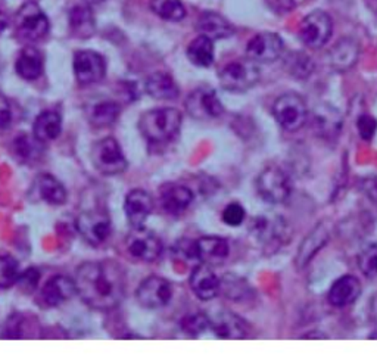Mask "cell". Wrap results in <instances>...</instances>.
<instances>
[{
	"instance_id": "6da1fadb",
	"label": "cell",
	"mask_w": 377,
	"mask_h": 355,
	"mask_svg": "<svg viewBox=\"0 0 377 355\" xmlns=\"http://www.w3.org/2000/svg\"><path fill=\"white\" fill-rule=\"evenodd\" d=\"M75 288L86 305L99 311L112 310L125 293V270L114 260L84 263L75 272Z\"/></svg>"
},
{
	"instance_id": "7a4b0ae2",
	"label": "cell",
	"mask_w": 377,
	"mask_h": 355,
	"mask_svg": "<svg viewBox=\"0 0 377 355\" xmlns=\"http://www.w3.org/2000/svg\"><path fill=\"white\" fill-rule=\"evenodd\" d=\"M183 115L175 108H157L141 117L139 130L143 138L152 143H164L177 136Z\"/></svg>"
},
{
	"instance_id": "3957f363",
	"label": "cell",
	"mask_w": 377,
	"mask_h": 355,
	"mask_svg": "<svg viewBox=\"0 0 377 355\" xmlns=\"http://www.w3.org/2000/svg\"><path fill=\"white\" fill-rule=\"evenodd\" d=\"M261 69L255 60L236 59L220 71V83L229 92H246L259 81Z\"/></svg>"
},
{
	"instance_id": "277c9868",
	"label": "cell",
	"mask_w": 377,
	"mask_h": 355,
	"mask_svg": "<svg viewBox=\"0 0 377 355\" xmlns=\"http://www.w3.org/2000/svg\"><path fill=\"white\" fill-rule=\"evenodd\" d=\"M17 35L27 43H35L49 33V19L35 2H25L15 17Z\"/></svg>"
},
{
	"instance_id": "5b68a950",
	"label": "cell",
	"mask_w": 377,
	"mask_h": 355,
	"mask_svg": "<svg viewBox=\"0 0 377 355\" xmlns=\"http://www.w3.org/2000/svg\"><path fill=\"white\" fill-rule=\"evenodd\" d=\"M273 114L282 129L298 131L307 122L308 109L305 101L299 94L286 93L275 99Z\"/></svg>"
},
{
	"instance_id": "8992f818",
	"label": "cell",
	"mask_w": 377,
	"mask_h": 355,
	"mask_svg": "<svg viewBox=\"0 0 377 355\" xmlns=\"http://www.w3.org/2000/svg\"><path fill=\"white\" fill-rule=\"evenodd\" d=\"M92 163L99 173L106 176L120 174L129 167L127 158L124 156L120 143L114 138H105L93 146Z\"/></svg>"
},
{
	"instance_id": "52a82bcc",
	"label": "cell",
	"mask_w": 377,
	"mask_h": 355,
	"mask_svg": "<svg viewBox=\"0 0 377 355\" xmlns=\"http://www.w3.org/2000/svg\"><path fill=\"white\" fill-rule=\"evenodd\" d=\"M125 249L134 261L155 263L162 254V242L152 230L133 227L125 239Z\"/></svg>"
},
{
	"instance_id": "ba28073f",
	"label": "cell",
	"mask_w": 377,
	"mask_h": 355,
	"mask_svg": "<svg viewBox=\"0 0 377 355\" xmlns=\"http://www.w3.org/2000/svg\"><path fill=\"white\" fill-rule=\"evenodd\" d=\"M257 190L264 201L270 204H283L291 198L292 186L283 170L268 167L258 176Z\"/></svg>"
},
{
	"instance_id": "9c48e42d",
	"label": "cell",
	"mask_w": 377,
	"mask_h": 355,
	"mask_svg": "<svg viewBox=\"0 0 377 355\" xmlns=\"http://www.w3.org/2000/svg\"><path fill=\"white\" fill-rule=\"evenodd\" d=\"M75 227L81 238L92 247H100L111 236L112 231L109 215L99 210L83 211L75 220Z\"/></svg>"
},
{
	"instance_id": "30bf717a",
	"label": "cell",
	"mask_w": 377,
	"mask_h": 355,
	"mask_svg": "<svg viewBox=\"0 0 377 355\" xmlns=\"http://www.w3.org/2000/svg\"><path fill=\"white\" fill-rule=\"evenodd\" d=\"M332 31V18L323 10H314L300 22L299 39L307 47L319 49L329 42Z\"/></svg>"
},
{
	"instance_id": "8fae6325",
	"label": "cell",
	"mask_w": 377,
	"mask_h": 355,
	"mask_svg": "<svg viewBox=\"0 0 377 355\" xmlns=\"http://www.w3.org/2000/svg\"><path fill=\"white\" fill-rule=\"evenodd\" d=\"M173 285L164 277L149 276L136 290V299L145 308H162L173 298Z\"/></svg>"
},
{
	"instance_id": "7c38bea8",
	"label": "cell",
	"mask_w": 377,
	"mask_h": 355,
	"mask_svg": "<svg viewBox=\"0 0 377 355\" xmlns=\"http://www.w3.org/2000/svg\"><path fill=\"white\" fill-rule=\"evenodd\" d=\"M75 293H77L75 280L58 274L50 277L40 288L35 297V302L39 304L42 308H55L59 307L61 304L70 301Z\"/></svg>"
},
{
	"instance_id": "4fadbf2b",
	"label": "cell",
	"mask_w": 377,
	"mask_h": 355,
	"mask_svg": "<svg viewBox=\"0 0 377 355\" xmlns=\"http://www.w3.org/2000/svg\"><path fill=\"white\" fill-rule=\"evenodd\" d=\"M187 114L198 119L218 118L224 113V106L217 93L209 88H200L187 96L184 102Z\"/></svg>"
},
{
	"instance_id": "5bb4252c",
	"label": "cell",
	"mask_w": 377,
	"mask_h": 355,
	"mask_svg": "<svg viewBox=\"0 0 377 355\" xmlns=\"http://www.w3.org/2000/svg\"><path fill=\"white\" fill-rule=\"evenodd\" d=\"M74 74L83 85L104 80L106 74V63L104 56L93 51H79L74 55Z\"/></svg>"
},
{
	"instance_id": "9a60e30c",
	"label": "cell",
	"mask_w": 377,
	"mask_h": 355,
	"mask_svg": "<svg viewBox=\"0 0 377 355\" xmlns=\"http://www.w3.org/2000/svg\"><path fill=\"white\" fill-rule=\"evenodd\" d=\"M284 43L279 34L259 33L248 42L246 53L255 63H274L283 53Z\"/></svg>"
},
{
	"instance_id": "2e32d148",
	"label": "cell",
	"mask_w": 377,
	"mask_h": 355,
	"mask_svg": "<svg viewBox=\"0 0 377 355\" xmlns=\"http://www.w3.org/2000/svg\"><path fill=\"white\" fill-rule=\"evenodd\" d=\"M191 289L200 301H211L221 289V280L212 272L211 265L199 263L191 274Z\"/></svg>"
},
{
	"instance_id": "e0dca14e",
	"label": "cell",
	"mask_w": 377,
	"mask_h": 355,
	"mask_svg": "<svg viewBox=\"0 0 377 355\" xmlns=\"http://www.w3.org/2000/svg\"><path fill=\"white\" fill-rule=\"evenodd\" d=\"M154 211V199L142 189H134L127 193L124 201V213L131 227H142L150 213Z\"/></svg>"
},
{
	"instance_id": "ac0fdd59",
	"label": "cell",
	"mask_w": 377,
	"mask_h": 355,
	"mask_svg": "<svg viewBox=\"0 0 377 355\" xmlns=\"http://www.w3.org/2000/svg\"><path fill=\"white\" fill-rule=\"evenodd\" d=\"M211 330L220 339L239 340L248 336V326L241 317L230 313L221 311L211 318Z\"/></svg>"
},
{
	"instance_id": "d6986e66",
	"label": "cell",
	"mask_w": 377,
	"mask_h": 355,
	"mask_svg": "<svg viewBox=\"0 0 377 355\" xmlns=\"http://www.w3.org/2000/svg\"><path fill=\"white\" fill-rule=\"evenodd\" d=\"M199 263L207 265H220L229 258V242L220 236H204L196 240Z\"/></svg>"
},
{
	"instance_id": "ffe728a7",
	"label": "cell",
	"mask_w": 377,
	"mask_h": 355,
	"mask_svg": "<svg viewBox=\"0 0 377 355\" xmlns=\"http://www.w3.org/2000/svg\"><path fill=\"white\" fill-rule=\"evenodd\" d=\"M361 295V283L355 276H344L337 279L329 289L328 299L336 308H345L354 304Z\"/></svg>"
},
{
	"instance_id": "44dd1931",
	"label": "cell",
	"mask_w": 377,
	"mask_h": 355,
	"mask_svg": "<svg viewBox=\"0 0 377 355\" xmlns=\"http://www.w3.org/2000/svg\"><path fill=\"white\" fill-rule=\"evenodd\" d=\"M193 202V192L182 185H167L161 190V205L170 215H182Z\"/></svg>"
},
{
	"instance_id": "7402d4cb",
	"label": "cell",
	"mask_w": 377,
	"mask_h": 355,
	"mask_svg": "<svg viewBox=\"0 0 377 355\" xmlns=\"http://www.w3.org/2000/svg\"><path fill=\"white\" fill-rule=\"evenodd\" d=\"M146 92L149 96L158 101H174L177 99L180 90L175 80L164 71H157L146 80Z\"/></svg>"
},
{
	"instance_id": "603a6c76",
	"label": "cell",
	"mask_w": 377,
	"mask_h": 355,
	"mask_svg": "<svg viewBox=\"0 0 377 355\" xmlns=\"http://www.w3.org/2000/svg\"><path fill=\"white\" fill-rule=\"evenodd\" d=\"M329 240V230L324 224H317L311 233L303 240L296 255V264L299 268H304L316 254L324 247Z\"/></svg>"
},
{
	"instance_id": "cb8c5ba5",
	"label": "cell",
	"mask_w": 377,
	"mask_h": 355,
	"mask_svg": "<svg viewBox=\"0 0 377 355\" xmlns=\"http://www.w3.org/2000/svg\"><path fill=\"white\" fill-rule=\"evenodd\" d=\"M198 31L208 35L212 40H220L233 35L234 28L227 19L217 14V12H204L198 21Z\"/></svg>"
},
{
	"instance_id": "d4e9b609",
	"label": "cell",
	"mask_w": 377,
	"mask_h": 355,
	"mask_svg": "<svg viewBox=\"0 0 377 355\" xmlns=\"http://www.w3.org/2000/svg\"><path fill=\"white\" fill-rule=\"evenodd\" d=\"M15 69L17 74L24 80H37L43 72V55L35 47H24L17 58Z\"/></svg>"
},
{
	"instance_id": "484cf974",
	"label": "cell",
	"mask_w": 377,
	"mask_h": 355,
	"mask_svg": "<svg viewBox=\"0 0 377 355\" xmlns=\"http://www.w3.org/2000/svg\"><path fill=\"white\" fill-rule=\"evenodd\" d=\"M62 130V118L56 111H43L35 118L33 136L39 143H49L58 139Z\"/></svg>"
},
{
	"instance_id": "4316f807",
	"label": "cell",
	"mask_w": 377,
	"mask_h": 355,
	"mask_svg": "<svg viewBox=\"0 0 377 355\" xmlns=\"http://www.w3.org/2000/svg\"><path fill=\"white\" fill-rule=\"evenodd\" d=\"M314 127L323 138L332 139L342 127V117L330 105H320L314 111Z\"/></svg>"
},
{
	"instance_id": "83f0119b",
	"label": "cell",
	"mask_w": 377,
	"mask_h": 355,
	"mask_svg": "<svg viewBox=\"0 0 377 355\" xmlns=\"http://www.w3.org/2000/svg\"><path fill=\"white\" fill-rule=\"evenodd\" d=\"M70 27L79 39H89L95 34L96 21L89 6H75L70 14Z\"/></svg>"
},
{
	"instance_id": "f1b7e54d",
	"label": "cell",
	"mask_w": 377,
	"mask_h": 355,
	"mask_svg": "<svg viewBox=\"0 0 377 355\" xmlns=\"http://www.w3.org/2000/svg\"><path fill=\"white\" fill-rule=\"evenodd\" d=\"M360 53L358 43L353 39H344L335 44L330 52L332 65L337 71H346L354 67Z\"/></svg>"
},
{
	"instance_id": "f546056e",
	"label": "cell",
	"mask_w": 377,
	"mask_h": 355,
	"mask_svg": "<svg viewBox=\"0 0 377 355\" xmlns=\"http://www.w3.org/2000/svg\"><path fill=\"white\" fill-rule=\"evenodd\" d=\"M37 188H39L40 198L47 202L49 205H64L68 199V193L62 183L50 174L39 176L37 181Z\"/></svg>"
},
{
	"instance_id": "4dcf8cb0",
	"label": "cell",
	"mask_w": 377,
	"mask_h": 355,
	"mask_svg": "<svg viewBox=\"0 0 377 355\" xmlns=\"http://www.w3.org/2000/svg\"><path fill=\"white\" fill-rule=\"evenodd\" d=\"M187 58L198 67H209L214 63V40L200 34L187 46Z\"/></svg>"
},
{
	"instance_id": "1f68e13d",
	"label": "cell",
	"mask_w": 377,
	"mask_h": 355,
	"mask_svg": "<svg viewBox=\"0 0 377 355\" xmlns=\"http://www.w3.org/2000/svg\"><path fill=\"white\" fill-rule=\"evenodd\" d=\"M120 105L112 101H104L92 106L89 113V121L95 127H109L120 117Z\"/></svg>"
},
{
	"instance_id": "d6a6232c",
	"label": "cell",
	"mask_w": 377,
	"mask_h": 355,
	"mask_svg": "<svg viewBox=\"0 0 377 355\" xmlns=\"http://www.w3.org/2000/svg\"><path fill=\"white\" fill-rule=\"evenodd\" d=\"M150 9L166 21L179 22L186 17V8L180 0H150Z\"/></svg>"
},
{
	"instance_id": "836d02e7",
	"label": "cell",
	"mask_w": 377,
	"mask_h": 355,
	"mask_svg": "<svg viewBox=\"0 0 377 355\" xmlns=\"http://www.w3.org/2000/svg\"><path fill=\"white\" fill-rule=\"evenodd\" d=\"M21 274L19 263L12 255L0 256V289H9L17 285Z\"/></svg>"
},
{
	"instance_id": "e575fe53",
	"label": "cell",
	"mask_w": 377,
	"mask_h": 355,
	"mask_svg": "<svg viewBox=\"0 0 377 355\" xmlns=\"http://www.w3.org/2000/svg\"><path fill=\"white\" fill-rule=\"evenodd\" d=\"M180 327L184 333L198 338L211 329V318L204 313H193L184 315L180 322Z\"/></svg>"
},
{
	"instance_id": "d590c367",
	"label": "cell",
	"mask_w": 377,
	"mask_h": 355,
	"mask_svg": "<svg viewBox=\"0 0 377 355\" xmlns=\"http://www.w3.org/2000/svg\"><path fill=\"white\" fill-rule=\"evenodd\" d=\"M358 267L364 276L377 277V245H370L358 256Z\"/></svg>"
},
{
	"instance_id": "8d00e7d4",
	"label": "cell",
	"mask_w": 377,
	"mask_h": 355,
	"mask_svg": "<svg viewBox=\"0 0 377 355\" xmlns=\"http://www.w3.org/2000/svg\"><path fill=\"white\" fill-rule=\"evenodd\" d=\"M173 254L177 260L184 263H199L198 258V245L196 240L192 239H182L174 245Z\"/></svg>"
},
{
	"instance_id": "74e56055",
	"label": "cell",
	"mask_w": 377,
	"mask_h": 355,
	"mask_svg": "<svg viewBox=\"0 0 377 355\" xmlns=\"http://www.w3.org/2000/svg\"><path fill=\"white\" fill-rule=\"evenodd\" d=\"M40 277H42L40 272L34 267L27 268L25 272H21L19 279L17 281L19 292H22L24 295H31V293H34L37 289H39Z\"/></svg>"
},
{
	"instance_id": "f35d334b",
	"label": "cell",
	"mask_w": 377,
	"mask_h": 355,
	"mask_svg": "<svg viewBox=\"0 0 377 355\" xmlns=\"http://www.w3.org/2000/svg\"><path fill=\"white\" fill-rule=\"evenodd\" d=\"M287 67H289V71H291V74L299 79L308 77L312 71L311 59L304 53L292 55L287 60Z\"/></svg>"
},
{
	"instance_id": "ab89813d",
	"label": "cell",
	"mask_w": 377,
	"mask_h": 355,
	"mask_svg": "<svg viewBox=\"0 0 377 355\" xmlns=\"http://www.w3.org/2000/svg\"><path fill=\"white\" fill-rule=\"evenodd\" d=\"M245 208L241 205V204H237V202H233V204H229L227 206L224 208V211H223V222L230 226V227H237V226H241L243 222H245Z\"/></svg>"
},
{
	"instance_id": "60d3db41",
	"label": "cell",
	"mask_w": 377,
	"mask_h": 355,
	"mask_svg": "<svg viewBox=\"0 0 377 355\" xmlns=\"http://www.w3.org/2000/svg\"><path fill=\"white\" fill-rule=\"evenodd\" d=\"M357 129L361 139L370 142L377 131V121L371 115H361L357 121Z\"/></svg>"
},
{
	"instance_id": "b9f144b4",
	"label": "cell",
	"mask_w": 377,
	"mask_h": 355,
	"mask_svg": "<svg viewBox=\"0 0 377 355\" xmlns=\"http://www.w3.org/2000/svg\"><path fill=\"white\" fill-rule=\"evenodd\" d=\"M12 121V109L9 101L0 93V129H6Z\"/></svg>"
},
{
	"instance_id": "7bdbcfd3",
	"label": "cell",
	"mask_w": 377,
	"mask_h": 355,
	"mask_svg": "<svg viewBox=\"0 0 377 355\" xmlns=\"http://www.w3.org/2000/svg\"><path fill=\"white\" fill-rule=\"evenodd\" d=\"M15 154H17L19 158H30L31 154H33V143H31V139L27 138V136L18 138V139L15 140Z\"/></svg>"
},
{
	"instance_id": "ee69618b",
	"label": "cell",
	"mask_w": 377,
	"mask_h": 355,
	"mask_svg": "<svg viewBox=\"0 0 377 355\" xmlns=\"http://www.w3.org/2000/svg\"><path fill=\"white\" fill-rule=\"evenodd\" d=\"M8 27V18L6 15L3 14L2 10H0V34L3 33V30Z\"/></svg>"
},
{
	"instance_id": "f6af8a7d",
	"label": "cell",
	"mask_w": 377,
	"mask_h": 355,
	"mask_svg": "<svg viewBox=\"0 0 377 355\" xmlns=\"http://www.w3.org/2000/svg\"><path fill=\"white\" fill-rule=\"evenodd\" d=\"M84 2H87V3H102V2H105V0H84Z\"/></svg>"
},
{
	"instance_id": "bcb514c9",
	"label": "cell",
	"mask_w": 377,
	"mask_h": 355,
	"mask_svg": "<svg viewBox=\"0 0 377 355\" xmlns=\"http://www.w3.org/2000/svg\"><path fill=\"white\" fill-rule=\"evenodd\" d=\"M373 307H374V310L377 311V297L374 298V305H373Z\"/></svg>"
}]
</instances>
